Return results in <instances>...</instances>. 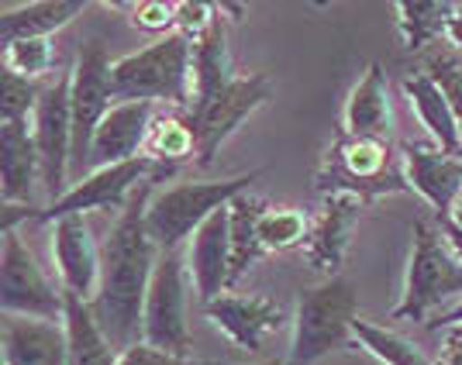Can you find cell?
Returning a JSON list of instances; mask_svg holds the SVG:
<instances>
[{
    "mask_svg": "<svg viewBox=\"0 0 462 365\" xmlns=\"http://www.w3.org/2000/svg\"><path fill=\"white\" fill-rule=\"evenodd\" d=\"M176 169L159 166L128 200V207L121 211L115 231L107 234L104 249H100V289L90 300L97 324L104 327L107 342L125 355L128 348L142 342V310H145V297H149V283H152L155 262H159V245L149 234L145 214L152 204L155 183L173 176Z\"/></svg>",
    "mask_w": 462,
    "mask_h": 365,
    "instance_id": "obj_1",
    "label": "cell"
},
{
    "mask_svg": "<svg viewBox=\"0 0 462 365\" xmlns=\"http://www.w3.org/2000/svg\"><path fill=\"white\" fill-rule=\"evenodd\" d=\"M115 104H170L193 107V41L187 35H162L152 45L115 59L111 66Z\"/></svg>",
    "mask_w": 462,
    "mask_h": 365,
    "instance_id": "obj_2",
    "label": "cell"
},
{
    "mask_svg": "<svg viewBox=\"0 0 462 365\" xmlns=\"http://www.w3.org/2000/svg\"><path fill=\"white\" fill-rule=\"evenodd\" d=\"M359 321V297L348 276H335L304 289L293 310V338L287 365H318L335 351H352Z\"/></svg>",
    "mask_w": 462,
    "mask_h": 365,
    "instance_id": "obj_3",
    "label": "cell"
},
{
    "mask_svg": "<svg viewBox=\"0 0 462 365\" xmlns=\"http://www.w3.org/2000/svg\"><path fill=\"white\" fill-rule=\"evenodd\" d=\"M314 187L325 196H359L366 207L380 196L411 190L404 162L401 155H393L390 141L352 135H338L325 149L321 166L314 173Z\"/></svg>",
    "mask_w": 462,
    "mask_h": 365,
    "instance_id": "obj_4",
    "label": "cell"
},
{
    "mask_svg": "<svg viewBox=\"0 0 462 365\" xmlns=\"http://www.w3.org/2000/svg\"><path fill=\"white\" fill-rule=\"evenodd\" d=\"M255 176L259 173L231 176V179H197V183H176L170 190L155 193L145 224L159 251L180 249L221 207H228L235 196L249 193V183H255Z\"/></svg>",
    "mask_w": 462,
    "mask_h": 365,
    "instance_id": "obj_5",
    "label": "cell"
},
{
    "mask_svg": "<svg viewBox=\"0 0 462 365\" xmlns=\"http://www.w3.org/2000/svg\"><path fill=\"white\" fill-rule=\"evenodd\" d=\"M452 297H462V262L428 221H414L404 293L401 304L390 310V321L428 324V314Z\"/></svg>",
    "mask_w": 462,
    "mask_h": 365,
    "instance_id": "obj_6",
    "label": "cell"
},
{
    "mask_svg": "<svg viewBox=\"0 0 462 365\" xmlns=\"http://www.w3.org/2000/svg\"><path fill=\"white\" fill-rule=\"evenodd\" d=\"M142 342L180 359H193L190 324H187V259L180 249L162 251L155 262L142 310Z\"/></svg>",
    "mask_w": 462,
    "mask_h": 365,
    "instance_id": "obj_7",
    "label": "cell"
},
{
    "mask_svg": "<svg viewBox=\"0 0 462 365\" xmlns=\"http://www.w3.org/2000/svg\"><path fill=\"white\" fill-rule=\"evenodd\" d=\"M0 310L4 314H18V317H39V321H62V314H66L62 287H56L45 276V269L35 262V255L21 242L18 231H4Z\"/></svg>",
    "mask_w": 462,
    "mask_h": 365,
    "instance_id": "obj_8",
    "label": "cell"
},
{
    "mask_svg": "<svg viewBox=\"0 0 462 365\" xmlns=\"http://www.w3.org/2000/svg\"><path fill=\"white\" fill-rule=\"evenodd\" d=\"M111 66L104 41H87L79 49L77 62L69 69V111H73V166L90 162V145L100 121L111 114L115 94H111Z\"/></svg>",
    "mask_w": 462,
    "mask_h": 365,
    "instance_id": "obj_9",
    "label": "cell"
},
{
    "mask_svg": "<svg viewBox=\"0 0 462 365\" xmlns=\"http://www.w3.org/2000/svg\"><path fill=\"white\" fill-rule=\"evenodd\" d=\"M273 90H276V83H273L270 73H238L225 94H217L200 114L190 117L200 169L214 166L221 145L245 124V117L255 114L270 100Z\"/></svg>",
    "mask_w": 462,
    "mask_h": 365,
    "instance_id": "obj_10",
    "label": "cell"
},
{
    "mask_svg": "<svg viewBox=\"0 0 462 365\" xmlns=\"http://www.w3.org/2000/svg\"><path fill=\"white\" fill-rule=\"evenodd\" d=\"M32 135L42 155V190L52 196H66V173L73 166V111H69V73H59L56 83L42 87V100L32 117Z\"/></svg>",
    "mask_w": 462,
    "mask_h": 365,
    "instance_id": "obj_11",
    "label": "cell"
},
{
    "mask_svg": "<svg viewBox=\"0 0 462 365\" xmlns=\"http://www.w3.org/2000/svg\"><path fill=\"white\" fill-rule=\"evenodd\" d=\"M208 321H211L235 348H245L249 355H259L266 348V338L276 334L287 324V310L280 307L270 297H235L225 293L221 300H214L204 307Z\"/></svg>",
    "mask_w": 462,
    "mask_h": 365,
    "instance_id": "obj_12",
    "label": "cell"
},
{
    "mask_svg": "<svg viewBox=\"0 0 462 365\" xmlns=\"http://www.w3.org/2000/svg\"><path fill=\"white\" fill-rule=\"evenodd\" d=\"M366 211V204L359 196H325V207L318 211L310 234L304 242V259L310 269L325 272L328 279L342 276L348 245H352V231L359 224V217Z\"/></svg>",
    "mask_w": 462,
    "mask_h": 365,
    "instance_id": "obj_13",
    "label": "cell"
},
{
    "mask_svg": "<svg viewBox=\"0 0 462 365\" xmlns=\"http://www.w3.org/2000/svg\"><path fill=\"white\" fill-rule=\"evenodd\" d=\"M52 259L59 269V287L79 300H94L100 289V249H97L87 214L62 217L52 228Z\"/></svg>",
    "mask_w": 462,
    "mask_h": 365,
    "instance_id": "obj_14",
    "label": "cell"
},
{
    "mask_svg": "<svg viewBox=\"0 0 462 365\" xmlns=\"http://www.w3.org/2000/svg\"><path fill=\"white\" fill-rule=\"evenodd\" d=\"M407 187L448 217L462 200V155H448L439 145H401Z\"/></svg>",
    "mask_w": 462,
    "mask_h": 365,
    "instance_id": "obj_15",
    "label": "cell"
},
{
    "mask_svg": "<svg viewBox=\"0 0 462 365\" xmlns=\"http://www.w3.org/2000/svg\"><path fill=\"white\" fill-rule=\"evenodd\" d=\"M0 365H69L66 324L4 314V321H0Z\"/></svg>",
    "mask_w": 462,
    "mask_h": 365,
    "instance_id": "obj_16",
    "label": "cell"
},
{
    "mask_svg": "<svg viewBox=\"0 0 462 365\" xmlns=\"http://www.w3.org/2000/svg\"><path fill=\"white\" fill-rule=\"evenodd\" d=\"M155 121V104H115L111 114L100 121L90 145V162L94 169L104 166H117V162H128L145 155V141L152 132Z\"/></svg>",
    "mask_w": 462,
    "mask_h": 365,
    "instance_id": "obj_17",
    "label": "cell"
},
{
    "mask_svg": "<svg viewBox=\"0 0 462 365\" xmlns=\"http://www.w3.org/2000/svg\"><path fill=\"white\" fill-rule=\"evenodd\" d=\"M190 276L200 304L208 307L228 293L231 276V204L214 214L204 228L193 234Z\"/></svg>",
    "mask_w": 462,
    "mask_h": 365,
    "instance_id": "obj_18",
    "label": "cell"
},
{
    "mask_svg": "<svg viewBox=\"0 0 462 365\" xmlns=\"http://www.w3.org/2000/svg\"><path fill=\"white\" fill-rule=\"evenodd\" d=\"M42 187V155L32 124H0V200L4 207H32Z\"/></svg>",
    "mask_w": 462,
    "mask_h": 365,
    "instance_id": "obj_19",
    "label": "cell"
},
{
    "mask_svg": "<svg viewBox=\"0 0 462 365\" xmlns=\"http://www.w3.org/2000/svg\"><path fill=\"white\" fill-rule=\"evenodd\" d=\"M342 124H346L342 135L393 141V107H390V87H386V73L380 62H369L366 73L352 87Z\"/></svg>",
    "mask_w": 462,
    "mask_h": 365,
    "instance_id": "obj_20",
    "label": "cell"
},
{
    "mask_svg": "<svg viewBox=\"0 0 462 365\" xmlns=\"http://www.w3.org/2000/svg\"><path fill=\"white\" fill-rule=\"evenodd\" d=\"M235 62H231V45H228V21H225V7L221 14L208 28V35L193 41V107L190 117L200 114L217 94H225L231 87Z\"/></svg>",
    "mask_w": 462,
    "mask_h": 365,
    "instance_id": "obj_21",
    "label": "cell"
},
{
    "mask_svg": "<svg viewBox=\"0 0 462 365\" xmlns=\"http://www.w3.org/2000/svg\"><path fill=\"white\" fill-rule=\"evenodd\" d=\"M83 11H87L83 0H35V4L7 7L0 14V45L7 49L24 39H52L59 28L77 21Z\"/></svg>",
    "mask_w": 462,
    "mask_h": 365,
    "instance_id": "obj_22",
    "label": "cell"
},
{
    "mask_svg": "<svg viewBox=\"0 0 462 365\" xmlns=\"http://www.w3.org/2000/svg\"><path fill=\"white\" fill-rule=\"evenodd\" d=\"M404 94H407V100H411V107H414L418 121L428 128L431 141H435L442 152L462 155L459 121H456V114H452V107H448V100H445L442 87L421 69V73H414V77L404 79Z\"/></svg>",
    "mask_w": 462,
    "mask_h": 365,
    "instance_id": "obj_23",
    "label": "cell"
},
{
    "mask_svg": "<svg viewBox=\"0 0 462 365\" xmlns=\"http://www.w3.org/2000/svg\"><path fill=\"white\" fill-rule=\"evenodd\" d=\"M62 293H66V289H62ZM62 324H66L69 365H117L121 362V351L107 342L104 327L97 324L90 300H79V297H73V293H66Z\"/></svg>",
    "mask_w": 462,
    "mask_h": 365,
    "instance_id": "obj_24",
    "label": "cell"
},
{
    "mask_svg": "<svg viewBox=\"0 0 462 365\" xmlns=\"http://www.w3.org/2000/svg\"><path fill=\"white\" fill-rule=\"evenodd\" d=\"M259 207L263 200H255L249 193L235 196L231 200V276H228V289L245 276V272L263 259V249H259V238H255V217H259Z\"/></svg>",
    "mask_w": 462,
    "mask_h": 365,
    "instance_id": "obj_25",
    "label": "cell"
},
{
    "mask_svg": "<svg viewBox=\"0 0 462 365\" xmlns=\"http://www.w3.org/2000/svg\"><path fill=\"white\" fill-rule=\"evenodd\" d=\"M452 0H401L397 4V28H401V41L404 49L418 52L431 39L445 35V21L452 14Z\"/></svg>",
    "mask_w": 462,
    "mask_h": 365,
    "instance_id": "obj_26",
    "label": "cell"
},
{
    "mask_svg": "<svg viewBox=\"0 0 462 365\" xmlns=\"http://www.w3.org/2000/svg\"><path fill=\"white\" fill-rule=\"evenodd\" d=\"M308 234H310L308 217L297 211V207H276V204L263 200L259 217H255V238H259L263 255L297 249V245L308 242Z\"/></svg>",
    "mask_w": 462,
    "mask_h": 365,
    "instance_id": "obj_27",
    "label": "cell"
},
{
    "mask_svg": "<svg viewBox=\"0 0 462 365\" xmlns=\"http://www.w3.org/2000/svg\"><path fill=\"white\" fill-rule=\"evenodd\" d=\"M356 342H359L363 351H369L376 362L383 365H435L411 338H404V334H397V331H390L383 324H373L366 317L356 321Z\"/></svg>",
    "mask_w": 462,
    "mask_h": 365,
    "instance_id": "obj_28",
    "label": "cell"
},
{
    "mask_svg": "<svg viewBox=\"0 0 462 365\" xmlns=\"http://www.w3.org/2000/svg\"><path fill=\"white\" fill-rule=\"evenodd\" d=\"M145 155L155 166H170L176 169L183 159H197V138H193V124L183 117L159 114L152 121V132L145 141Z\"/></svg>",
    "mask_w": 462,
    "mask_h": 365,
    "instance_id": "obj_29",
    "label": "cell"
},
{
    "mask_svg": "<svg viewBox=\"0 0 462 365\" xmlns=\"http://www.w3.org/2000/svg\"><path fill=\"white\" fill-rule=\"evenodd\" d=\"M42 90L35 79H24L11 69L0 73V124H28L35 117Z\"/></svg>",
    "mask_w": 462,
    "mask_h": 365,
    "instance_id": "obj_30",
    "label": "cell"
},
{
    "mask_svg": "<svg viewBox=\"0 0 462 365\" xmlns=\"http://www.w3.org/2000/svg\"><path fill=\"white\" fill-rule=\"evenodd\" d=\"M52 66H56L52 39H24L4 49V69H11L24 79L45 77V73H52Z\"/></svg>",
    "mask_w": 462,
    "mask_h": 365,
    "instance_id": "obj_31",
    "label": "cell"
},
{
    "mask_svg": "<svg viewBox=\"0 0 462 365\" xmlns=\"http://www.w3.org/2000/svg\"><path fill=\"white\" fill-rule=\"evenodd\" d=\"M132 14V24L142 32H152V35H173L180 28V4H166V0H142V4H117Z\"/></svg>",
    "mask_w": 462,
    "mask_h": 365,
    "instance_id": "obj_32",
    "label": "cell"
},
{
    "mask_svg": "<svg viewBox=\"0 0 462 365\" xmlns=\"http://www.w3.org/2000/svg\"><path fill=\"white\" fill-rule=\"evenodd\" d=\"M424 73L435 79L439 87H442L445 100H448V107H452V114L459 121V132H462V62L456 56H439L428 59V66H424Z\"/></svg>",
    "mask_w": 462,
    "mask_h": 365,
    "instance_id": "obj_33",
    "label": "cell"
},
{
    "mask_svg": "<svg viewBox=\"0 0 462 365\" xmlns=\"http://www.w3.org/2000/svg\"><path fill=\"white\" fill-rule=\"evenodd\" d=\"M117 365H208V362H200V359H180V355H170V351H159V348L138 342L135 348H128L121 355Z\"/></svg>",
    "mask_w": 462,
    "mask_h": 365,
    "instance_id": "obj_34",
    "label": "cell"
},
{
    "mask_svg": "<svg viewBox=\"0 0 462 365\" xmlns=\"http://www.w3.org/2000/svg\"><path fill=\"white\" fill-rule=\"evenodd\" d=\"M445 39L456 52H462V4H456L448 21H445Z\"/></svg>",
    "mask_w": 462,
    "mask_h": 365,
    "instance_id": "obj_35",
    "label": "cell"
},
{
    "mask_svg": "<svg viewBox=\"0 0 462 365\" xmlns=\"http://www.w3.org/2000/svg\"><path fill=\"white\" fill-rule=\"evenodd\" d=\"M439 365H462V334L459 331H448L442 348V362Z\"/></svg>",
    "mask_w": 462,
    "mask_h": 365,
    "instance_id": "obj_36",
    "label": "cell"
},
{
    "mask_svg": "<svg viewBox=\"0 0 462 365\" xmlns=\"http://www.w3.org/2000/svg\"><path fill=\"white\" fill-rule=\"evenodd\" d=\"M439 221H442V238L448 242V249L456 251V259L462 262V228L459 224H452L448 217H439Z\"/></svg>",
    "mask_w": 462,
    "mask_h": 365,
    "instance_id": "obj_37",
    "label": "cell"
},
{
    "mask_svg": "<svg viewBox=\"0 0 462 365\" xmlns=\"http://www.w3.org/2000/svg\"><path fill=\"white\" fill-rule=\"evenodd\" d=\"M459 324H462V304L448 307L445 314H439L435 321H428V327H431V331H439V327H448V331H452V327H459Z\"/></svg>",
    "mask_w": 462,
    "mask_h": 365,
    "instance_id": "obj_38",
    "label": "cell"
},
{
    "mask_svg": "<svg viewBox=\"0 0 462 365\" xmlns=\"http://www.w3.org/2000/svg\"><path fill=\"white\" fill-rule=\"evenodd\" d=\"M208 365H287V362L276 359V362H208Z\"/></svg>",
    "mask_w": 462,
    "mask_h": 365,
    "instance_id": "obj_39",
    "label": "cell"
},
{
    "mask_svg": "<svg viewBox=\"0 0 462 365\" xmlns=\"http://www.w3.org/2000/svg\"><path fill=\"white\" fill-rule=\"evenodd\" d=\"M452 331H459V334H462V324H459V327H452Z\"/></svg>",
    "mask_w": 462,
    "mask_h": 365,
    "instance_id": "obj_40",
    "label": "cell"
}]
</instances>
